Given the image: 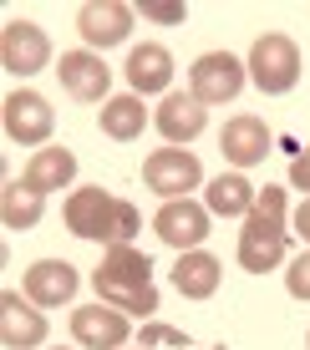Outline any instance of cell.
<instances>
[{"instance_id":"1","label":"cell","mask_w":310,"mask_h":350,"mask_svg":"<svg viewBox=\"0 0 310 350\" xmlns=\"http://www.w3.org/2000/svg\"><path fill=\"white\" fill-rule=\"evenodd\" d=\"M92 289H97L102 305L122 310V315H158V289H153V259L133 244H112L92 274Z\"/></svg>"},{"instance_id":"2","label":"cell","mask_w":310,"mask_h":350,"mask_svg":"<svg viewBox=\"0 0 310 350\" xmlns=\"http://www.w3.org/2000/svg\"><path fill=\"white\" fill-rule=\"evenodd\" d=\"M66 228L77 239H92V244H133V234L142 228V213L127 198H112L107 188H77L66 198Z\"/></svg>"},{"instance_id":"3","label":"cell","mask_w":310,"mask_h":350,"mask_svg":"<svg viewBox=\"0 0 310 350\" xmlns=\"http://www.w3.org/2000/svg\"><path fill=\"white\" fill-rule=\"evenodd\" d=\"M285 244H290V224H285V188H270L255 198L249 219L240 228V269L249 274H270L280 269L285 259Z\"/></svg>"},{"instance_id":"4","label":"cell","mask_w":310,"mask_h":350,"mask_svg":"<svg viewBox=\"0 0 310 350\" xmlns=\"http://www.w3.org/2000/svg\"><path fill=\"white\" fill-rule=\"evenodd\" d=\"M249 81H255L265 96H285L300 81V46L280 31H265L255 46H249Z\"/></svg>"},{"instance_id":"5","label":"cell","mask_w":310,"mask_h":350,"mask_svg":"<svg viewBox=\"0 0 310 350\" xmlns=\"http://www.w3.org/2000/svg\"><path fill=\"white\" fill-rule=\"evenodd\" d=\"M244 77H249V66L240 62V56H229V51H204L194 66H188V92H194L204 107H224V102H234V96H240Z\"/></svg>"},{"instance_id":"6","label":"cell","mask_w":310,"mask_h":350,"mask_svg":"<svg viewBox=\"0 0 310 350\" xmlns=\"http://www.w3.org/2000/svg\"><path fill=\"white\" fill-rule=\"evenodd\" d=\"M0 117H5V137L21 142V148H36L41 152L51 142V127H56V112L41 92H10L0 102Z\"/></svg>"},{"instance_id":"7","label":"cell","mask_w":310,"mask_h":350,"mask_svg":"<svg viewBox=\"0 0 310 350\" xmlns=\"http://www.w3.org/2000/svg\"><path fill=\"white\" fill-rule=\"evenodd\" d=\"M142 183L158 193L163 203L188 198V188L204 183V163H198L188 148H158V152H148V163H142Z\"/></svg>"},{"instance_id":"8","label":"cell","mask_w":310,"mask_h":350,"mask_svg":"<svg viewBox=\"0 0 310 350\" xmlns=\"http://www.w3.org/2000/svg\"><path fill=\"white\" fill-rule=\"evenodd\" d=\"M209 219H214V213L204 208V203H194V198H168L158 213H153V234H158L168 249L188 254V249H198V244L214 234Z\"/></svg>"},{"instance_id":"9","label":"cell","mask_w":310,"mask_h":350,"mask_svg":"<svg viewBox=\"0 0 310 350\" xmlns=\"http://www.w3.org/2000/svg\"><path fill=\"white\" fill-rule=\"evenodd\" d=\"M0 66L10 77H36L41 66H51V36L36 21H5V31H0Z\"/></svg>"},{"instance_id":"10","label":"cell","mask_w":310,"mask_h":350,"mask_svg":"<svg viewBox=\"0 0 310 350\" xmlns=\"http://www.w3.org/2000/svg\"><path fill=\"white\" fill-rule=\"evenodd\" d=\"M127 335H133L127 315L112 310V305H102V299H97V305L71 310V340H77L81 350H122Z\"/></svg>"},{"instance_id":"11","label":"cell","mask_w":310,"mask_h":350,"mask_svg":"<svg viewBox=\"0 0 310 350\" xmlns=\"http://www.w3.org/2000/svg\"><path fill=\"white\" fill-rule=\"evenodd\" d=\"M77 31L87 41V51H107V46H122L133 36V5L122 0H92V5L77 10Z\"/></svg>"},{"instance_id":"12","label":"cell","mask_w":310,"mask_h":350,"mask_svg":"<svg viewBox=\"0 0 310 350\" xmlns=\"http://www.w3.org/2000/svg\"><path fill=\"white\" fill-rule=\"evenodd\" d=\"M56 77H62V92L77 102H107V87H112V66L97 51H62Z\"/></svg>"},{"instance_id":"13","label":"cell","mask_w":310,"mask_h":350,"mask_svg":"<svg viewBox=\"0 0 310 350\" xmlns=\"http://www.w3.org/2000/svg\"><path fill=\"white\" fill-rule=\"evenodd\" d=\"M41 340H46V315L21 289H5L0 295V345L5 350H36Z\"/></svg>"},{"instance_id":"14","label":"cell","mask_w":310,"mask_h":350,"mask_svg":"<svg viewBox=\"0 0 310 350\" xmlns=\"http://www.w3.org/2000/svg\"><path fill=\"white\" fill-rule=\"evenodd\" d=\"M153 127H158L173 148H178V142H194L198 132L209 127V107L198 102L194 92H168L158 102V112H153Z\"/></svg>"},{"instance_id":"15","label":"cell","mask_w":310,"mask_h":350,"mask_svg":"<svg viewBox=\"0 0 310 350\" xmlns=\"http://www.w3.org/2000/svg\"><path fill=\"white\" fill-rule=\"evenodd\" d=\"M77 284H81V274H77V264H66V259H36L26 269V299L41 305V310L66 305V299L77 295Z\"/></svg>"},{"instance_id":"16","label":"cell","mask_w":310,"mask_h":350,"mask_svg":"<svg viewBox=\"0 0 310 350\" xmlns=\"http://www.w3.org/2000/svg\"><path fill=\"white\" fill-rule=\"evenodd\" d=\"M127 87H133L138 96H168L173 87V56H168V46H158V41H142L127 51Z\"/></svg>"},{"instance_id":"17","label":"cell","mask_w":310,"mask_h":350,"mask_svg":"<svg viewBox=\"0 0 310 350\" xmlns=\"http://www.w3.org/2000/svg\"><path fill=\"white\" fill-rule=\"evenodd\" d=\"M219 152L229 158L234 167H255V163H265V152H270V127L259 122V117H229L219 132Z\"/></svg>"},{"instance_id":"18","label":"cell","mask_w":310,"mask_h":350,"mask_svg":"<svg viewBox=\"0 0 310 350\" xmlns=\"http://www.w3.org/2000/svg\"><path fill=\"white\" fill-rule=\"evenodd\" d=\"M219 280H224V264L214 254H204V249H188L173 264V289L183 299H214L219 295Z\"/></svg>"},{"instance_id":"19","label":"cell","mask_w":310,"mask_h":350,"mask_svg":"<svg viewBox=\"0 0 310 350\" xmlns=\"http://www.w3.org/2000/svg\"><path fill=\"white\" fill-rule=\"evenodd\" d=\"M71 178H77V152L71 148H51V142H46L41 152H36V158L26 163V173H21V183H26L31 193H56V188H66Z\"/></svg>"},{"instance_id":"20","label":"cell","mask_w":310,"mask_h":350,"mask_svg":"<svg viewBox=\"0 0 310 350\" xmlns=\"http://www.w3.org/2000/svg\"><path fill=\"white\" fill-rule=\"evenodd\" d=\"M97 122H102V137H112V142H138V137H142V127H148V107H142V96H138V92L107 96Z\"/></svg>"},{"instance_id":"21","label":"cell","mask_w":310,"mask_h":350,"mask_svg":"<svg viewBox=\"0 0 310 350\" xmlns=\"http://www.w3.org/2000/svg\"><path fill=\"white\" fill-rule=\"evenodd\" d=\"M255 198H259V193H255V183H249L244 173H219L204 188V208L219 213V219H249Z\"/></svg>"},{"instance_id":"22","label":"cell","mask_w":310,"mask_h":350,"mask_svg":"<svg viewBox=\"0 0 310 350\" xmlns=\"http://www.w3.org/2000/svg\"><path fill=\"white\" fill-rule=\"evenodd\" d=\"M41 213H46L41 193H31L26 183H5V193H0V224H5V228L26 234V228L41 224Z\"/></svg>"},{"instance_id":"23","label":"cell","mask_w":310,"mask_h":350,"mask_svg":"<svg viewBox=\"0 0 310 350\" xmlns=\"http://www.w3.org/2000/svg\"><path fill=\"white\" fill-rule=\"evenodd\" d=\"M188 5L183 0H142V21H158V26H183Z\"/></svg>"},{"instance_id":"24","label":"cell","mask_w":310,"mask_h":350,"mask_svg":"<svg viewBox=\"0 0 310 350\" xmlns=\"http://www.w3.org/2000/svg\"><path fill=\"white\" fill-rule=\"evenodd\" d=\"M285 289H290L295 299H310V249L290 259V269H285Z\"/></svg>"},{"instance_id":"25","label":"cell","mask_w":310,"mask_h":350,"mask_svg":"<svg viewBox=\"0 0 310 350\" xmlns=\"http://www.w3.org/2000/svg\"><path fill=\"white\" fill-rule=\"evenodd\" d=\"M148 345H188L183 340V330H168V325H148V330H142V350Z\"/></svg>"},{"instance_id":"26","label":"cell","mask_w":310,"mask_h":350,"mask_svg":"<svg viewBox=\"0 0 310 350\" xmlns=\"http://www.w3.org/2000/svg\"><path fill=\"white\" fill-rule=\"evenodd\" d=\"M290 188H300L305 198H310V148L290 158Z\"/></svg>"},{"instance_id":"27","label":"cell","mask_w":310,"mask_h":350,"mask_svg":"<svg viewBox=\"0 0 310 350\" xmlns=\"http://www.w3.org/2000/svg\"><path fill=\"white\" fill-rule=\"evenodd\" d=\"M295 234H300L305 249H310V198H300V208H295Z\"/></svg>"},{"instance_id":"28","label":"cell","mask_w":310,"mask_h":350,"mask_svg":"<svg viewBox=\"0 0 310 350\" xmlns=\"http://www.w3.org/2000/svg\"><path fill=\"white\" fill-rule=\"evenodd\" d=\"M305 345H310V335H305Z\"/></svg>"},{"instance_id":"29","label":"cell","mask_w":310,"mask_h":350,"mask_svg":"<svg viewBox=\"0 0 310 350\" xmlns=\"http://www.w3.org/2000/svg\"><path fill=\"white\" fill-rule=\"evenodd\" d=\"M214 350H224V345H214Z\"/></svg>"}]
</instances>
